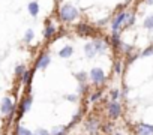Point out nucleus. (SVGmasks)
I'll return each instance as SVG.
<instances>
[{"mask_svg":"<svg viewBox=\"0 0 153 135\" xmlns=\"http://www.w3.org/2000/svg\"><path fill=\"white\" fill-rule=\"evenodd\" d=\"M50 62H51V59H50V56L48 54H44V56H41V59L38 60V68L39 69H45V68L50 65Z\"/></svg>","mask_w":153,"mask_h":135,"instance_id":"1a4fd4ad","label":"nucleus"},{"mask_svg":"<svg viewBox=\"0 0 153 135\" xmlns=\"http://www.w3.org/2000/svg\"><path fill=\"white\" fill-rule=\"evenodd\" d=\"M33 135H50V132L45 131V129H42V128H39V129H36V132Z\"/></svg>","mask_w":153,"mask_h":135,"instance_id":"a878e982","label":"nucleus"},{"mask_svg":"<svg viewBox=\"0 0 153 135\" xmlns=\"http://www.w3.org/2000/svg\"><path fill=\"white\" fill-rule=\"evenodd\" d=\"M119 95H120V93H119V90H113V92H111V98H113L114 101L119 98Z\"/></svg>","mask_w":153,"mask_h":135,"instance_id":"cd10ccee","label":"nucleus"},{"mask_svg":"<svg viewBox=\"0 0 153 135\" xmlns=\"http://www.w3.org/2000/svg\"><path fill=\"white\" fill-rule=\"evenodd\" d=\"M90 80L95 83V84H101L105 81V74L101 68H93L90 71Z\"/></svg>","mask_w":153,"mask_h":135,"instance_id":"f03ea898","label":"nucleus"},{"mask_svg":"<svg viewBox=\"0 0 153 135\" xmlns=\"http://www.w3.org/2000/svg\"><path fill=\"white\" fill-rule=\"evenodd\" d=\"M122 113V105L117 102V101H113L110 105H108V114L113 117V119H117Z\"/></svg>","mask_w":153,"mask_h":135,"instance_id":"20e7f679","label":"nucleus"},{"mask_svg":"<svg viewBox=\"0 0 153 135\" xmlns=\"http://www.w3.org/2000/svg\"><path fill=\"white\" fill-rule=\"evenodd\" d=\"M93 48H95L96 53H104L107 50V44L104 41H95L93 42Z\"/></svg>","mask_w":153,"mask_h":135,"instance_id":"f8f14e48","label":"nucleus"},{"mask_svg":"<svg viewBox=\"0 0 153 135\" xmlns=\"http://www.w3.org/2000/svg\"><path fill=\"white\" fill-rule=\"evenodd\" d=\"M59 14H60V18H62L63 21H72V20H75L76 17H78V11H76V8L72 6V5H65V6H62Z\"/></svg>","mask_w":153,"mask_h":135,"instance_id":"f257e3e1","label":"nucleus"},{"mask_svg":"<svg viewBox=\"0 0 153 135\" xmlns=\"http://www.w3.org/2000/svg\"><path fill=\"white\" fill-rule=\"evenodd\" d=\"M30 78H32V72H30V71H24V74H23V81H24L26 84H30Z\"/></svg>","mask_w":153,"mask_h":135,"instance_id":"a211bd4d","label":"nucleus"},{"mask_svg":"<svg viewBox=\"0 0 153 135\" xmlns=\"http://www.w3.org/2000/svg\"><path fill=\"white\" fill-rule=\"evenodd\" d=\"M126 17H128V14L126 12H120L114 20H113V33H119V29L125 24V21H126Z\"/></svg>","mask_w":153,"mask_h":135,"instance_id":"7ed1b4c3","label":"nucleus"},{"mask_svg":"<svg viewBox=\"0 0 153 135\" xmlns=\"http://www.w3.org/2000/svg\"><path fill=\"white\" fill-rule=\"evenodd\" d=\"M137 134L138 135H153V125H147V123L137 125Z\"/></svg>","mask_w":153,"mask_h":135,"instance_id":"39448f33","label":"nucleus"},{"mask_svg":"<svg viewBox=\"0 0 153 135\" xmlns=\"http://www.w3.org/2000/svg\"><path fill=\"white\" fill-rule=\"evenodd\" d=\"M44 35H45V38H51V36L54 35V27H53V26H48V27L45 29V33H44Z\"/></svg>","mask_w":153,"mask_h":135,"instance_id":"6ab92c4d","label":"nucleus"},{"mask_svg":"<svg viewBox=\"0 0 153 135\" xmlns=\"http://www.w3.org/2000/svg\"><path fill=\"white\" fill-rule=\"evenodd\" d=\"M29 12H30V15H33V17L38 15V12H39V5H38V2H32V3L29 5Z\"/></svg>","mask_w":153,"mask_h":135,"instance_id":"ddd939ff","label":"nucleus"},{"mask_svg":"<svg viewBox=\"0 0 153 135\" xmlns=\"http://www.w3.org/2000/svg\"><path fill=\"white\" fill-rule=\"evenodd\" d=\"M30 107H32V96L29 95V96H26V98L23 99V102H21V107H20V116H18V117H21L26 111H29Z\"/></svg>","mask_w":153,"mask_h":135,"instance_id":"0eeeda50","label":"nucleus"},{"mask_svg":"<svg viewBox=\"0 0 153 135\" xmlns=\"http://www.w3.org/2000/svg\"><path fill=\"white\" fill-rule=\"evenodd\" d=\"M65 132H66V128H65V126H56V128L51 131L50 135H65Z\"/></svg>","mask_w":153,"mask_h":135,"instance_id":"2eb2a0df","label":"nucleus"},{"mask_svg":"<svg viewBox=\"0 0 153 135\" xmlns=\"http://www.w3.org/2000/svg\"><path fill=\"white\" fill-rule=\"evenodd\" d=\"M76 30H78V33H81V35H92V32H93V29H92L90 26L84 24V23L78 24V27H76Z\"/></svg>","mask_w":153,"mask_h":135,"instance_id":"9d476101","label":"nucleus"},{"mask_svg":"<svg viewBox=\"0 0 153 135\" xmlns=\"http://www.w3.org/2000/svg\"><path fill=\"white\" fill-rule=\"evenodd\" d=\"M72 53H74V48H72V47H69V45H66V47H63V48L59 51V56H60V57H63V59H68V57H71V56H72Z\"/></svg>","mask_w":153,"mask_h":135,"instance_id":"9b49d317","label":"nucleus"},{"mask_svg":"<svg viewBox=\"0 0 153 135\" xmlns=\"http://www.w3.org/2000/svg\"><path fill=\"white\" fill-rule=\"evenodd\" d=\"M152 54H153V45L147 47V48L143 51V54H141V56H143V57H149V56H152Z\"/></svg>","mask_w":153,"mask_h":135,"instance_id":"aec40b11","label":"nucleus"},{"mask_svg":"<svg viewBox=\"0 0 153 135\" xmlns=\"http://www.w3.org/2000/svg\"><path fill=\"white\" fill-rule=\"evenodd\" d=\"M32 39H33V30H27L26 35H24V41L26 42H30Z\"/></svg>","mask_w":153,"mask_h":135,"instance_id":"4be33fe9","label":"nucleus"},{"mask_svg":"<svg viewBox=\"0 0 153 135\" xmlns=\"http://www.w3.org/2000/svg\"><path fill=\"white\" fill-rule=\"evenodd\" d=\"M134 21H135V17L128 14V17H126V21H125V26H131V24H134Z\"/></svg>","mask_w":153,"mask_h":135,"instance_id":"5701e85b","label":"nucleus"},{"mask_svg":"<svg viewBox=\"0 0 153 135\" xmlns=\"http://www.w3.org/2000/svg\"><path fill=\"white\" fill-rule=\"evenodd\" d=\"M24 71H26L24 66H23V65H18L17 69H15V74H17V75H21V74H24Z\"/></svg>","mask_w":153,"mask_h":135,"instance_id":"bb28decb","label":"nucleus"},{"mask_svg":"<svg viewBox=\"0 0 153 135\" xmlns=\"http://www.w3.org/2000/svg\"><path fill=\"white\" fill-rule=\"evenodd\" d=\"M0 110H2L3 114H11V113L14 111V102H12V99H11V98H3Z\"/></svg>","mask_w":153,"mask_h":135,"instance_id":"423d86ee","label":"nucleus"},{"mask_svg":"<svg viewBox=\"0 0 153 135\" xmlns=\"http://www.w3.org/2000/svg\"><path fill=\"white\" fill-rule=\"evenodd\" d=\"M101 96H102V93H101V92H96V93H93V95L90 96V102H96V101H98Z\"/></svg>","mask_w":153,"mask_h":135,"instance_id":"393cba45","label":"nucleus"},{"mask_svg":"<svg viewBox=\"0 0 153 135\" xmlns=\"http://www.w3.org/2000/svg\"><path fill=\"white\" fill-rule=\"evenodd\" d=\"M86 129L90 132V134H95L98 129H99V122L96 120V119H89L87 122H86Z\"/></svg>","mask_w":153,"mask_h":135,"instance_id":"6e6552de","label":"nucleus"},{"mask_svg":"<svg viewBox=\"0 0 153 135\" xmlns=\"http://www.w3.org/2000/svg\"><path fill=\"white\" fill-rule=\"evenodd\" d=\"M120 39H119V33H113V45L114 47H120Z\"/></svg>","mask_w":153,"mask_h":135,"instance_id":"412c9836","label":"nucleus"},{"mask_svg":"<svg viewBox=\"0 0 153 135\" xmlns=\"http://www.w3.org/2000/svg\"><path fill=\"white\" fill-rule=\"evenodd\" d=\"M84 51H86L87 57H93V56L96 54V51H95V48H93V44H87V45L84 47Z\"/></svg>","mask_w":153,"mask_h":135,"instance_id":"4468645a","label":"nucleus"},{"mask_svg":"<svg viewBox=\"0 0 153 135\" xmlns=\"http://www.w3.org/2000/svg\"><path fill=\"white\" fill-rule=\"evenodd\" d=\"M144 27L146 29H153V15H149L146 20H144Z\"/></svg>","mask_w":153,"mask_h":135,"instance_id":"dca6fc26","label":"nucleus"},{"mask_svg":"<svg viewBox=\"0 0 153 135\" xmlns=\"http://www.w3.org/2000/svg\"><path fill=\"white\" fill-rule=\"evenodd\" d=\"M146 3L147 5H153V0H146Z\"/></svg>","mask_w":153,"mask_h":135,"instance_id":"7c9ffc66","label":"nucleus"},{"mask_svg":"<svg viewBox=\"0 0 153 135\" xmlns=\"http://www.w3.org/2000/svg\"><path fill=\"white\" fill-rule=\"evenodd\" d=\"M116 72H117V74H120V72H122V63H120V62H117V63H116Z\"/></svg>","mask_w":153,"mask_h":135,"instance_id":"c85d7f7f","label":"nucleus"},{"mask_svg":"<svg viewBox=\"0 0 153 135\" xmlns=\"http://www.w3.org/2000/svg\"><path fill=\"white\" fill-rule=\"evenodd\" d=\"M17 135H33L29 129H26V128H23V126H18L17 128Z\"/></svg>","mask_w":153,"mask_h":135,"instance_id":"f3484780","label":"nucleus"},{"mask_svg":"<svg viewBox=\"0 0 153 135\" xmlns=\"http://www.w3.org/2000/svg\"><path fill=\"white\" fill-rule=\"evenodd\" d=\"M75 77L78 78L80 83H84L86 81V72H78V74H75Z\"/></svg>","mask_w":153,"mask_h":135,"instance_id":"b1692460","label":"nucleus"},{"mask_svg":"<svg viewBox=\"0 0 153 135\" xmlns=\"http://www.w3.org/2000/svg\"><path fill=\"white\" fill-rule=\"evenodd\" d=\"M68 101H76V96H74V95H68V96H65Z\"/></svg>","mask_w":153,"mask_h":135,"instance_id":"c756f323","label":"nucleus"},{"mask_svg":"<svg viewBox=\"0 0 153 135\" xmlns=\"http://www.w3.org/2000/svg\"><path fill=\"white\" fill-rule=\"evenodd\" d=\"M116 135H122V134H119V132H117V134H116Z\"/></svg>","mask_w":153,"mask_h":135,"instance_id":"2f4dec72","label":"nucleus"}]
</instances>
